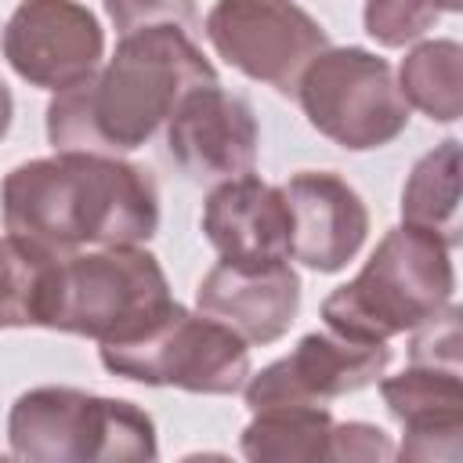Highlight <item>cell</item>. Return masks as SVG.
Masks as SVG:
<instances>
[{
    "label": "cell",
    "instance_id": "cell-1",
    "mask_svg": "<svg viewBox=\"0 0 463 463\" xmlns=\"http://www.w3.org/2000/svg\"><path fill=\"white\" fill-rule=\"evenodd\" d=\"M4 232L40 260L101 246H141L159 228L156 181L98 152H54L18 163L0 184Z\"/></svg>",
    "mask_w": 463,
    "mask_h": 463
},
{
    "label": "cell",
    "instance_id": "cell-2",
    "mask_svg": "<svg viewBox=\"0 0 463 463\" xmlns=\"http://www.w3.org/2000/svg\"><path fill=\"white\" fill-rule=\"evenodd\" d=\"M221 83L217 69L177 25L119 36L112 58L47 101L54 152L123 156L141 148L195 87Z\"/></svg>",
    "mask_w": 463,
    "mask_h": 463
},
{
    "label": "cell",
    "instance_id": "cell-3",
    "mask_svg": "<svg viewBox=\"0 0 463 463\" xmlns=\"http://www.w3.org/2000/svg\"><path fill=\"white\" fill-rule=\"evenodd\" d=\"M452 250L430 232L398 224L376 242L362 271L322 300V318L347 340L387 344L452 304Z\"/></svg>",
    "mask_w": 463,
    "mask_h": 463
},
{
    "label": "cell",
    "instance_id": "cell-4",
    "mask_svg": "<svg viewBox=\"0 0 463 463\" xmlns=\"http://www.w3.org/2000/svg\"><path fill=\"white\" fill-rule=\"evenodd\" d=\"M170 300L156 253L145 246H101L47 264L36 326L109 344L141 329Z\"/></svg>",
    "mask_w": 463,
    "mask_h": 463
},
{
    "label": "cell",
    "instance_id": "cell-5",
    "mask_svg": "<svg viewBox=\"0 0 463 463\" xmlns=\"http://www.w3.org/2000/svg\"><path fill=\"white\" fill-rule=\"evenodd\" d=\"M11 456L33 463H123L156 459V423L127 398L80 387H33L7 412Z\"/></svg>",
    "mask_w": 463,
    "mask_h": 463
},
{
    "label": "cell",
    "instance_id": "cell-6",
    "mask_svg": "<svg viewBox=\"0 0 463 463\" xmlns=\"http://www.w3.org/2000/svg\"><path fill=\"white\" fill-rule=\"evenodd\" d=\"M98 354L112 376L188 394H235L250 376V344L177 300L163 304L141 329L98 344Z\"/></svg>",
    "mask_w": 463,
    "mask_h": 463
},
{
    "label": "cell",
    "instance_id": "cell-7",
    "mask_svg": "<svg viewBox=\"0 0 463 463\" xmlns=\"http://www.w3.org/2000/svg\"><path fill=\"white\" fill-rule=\"evenodd\" d=\"M293 94L307 123L347 152L383 148L409 127V101L398 90L394 69L365 47L318 51Z\"/></svg>",
    "mask_w": 463,
    "mask_h": 463
},
{
    "label": "cell",
    "instance_id": "cell-8",
    "mask_svg": "<svg viewBox=\"0 0 463 463\" xmlns=\"http://www.w3.org/2000/svg\"><path fill=\"white\" fill-rule=\"evenodd\" d=\"M203 33L246 80L293 94L307 61L329 47L326 29L293 0H217Z\"/></svg>",
    "mask_w": 463,
    "mask_h": 463
},
{
    "label": "cell",
    "instance_id": "cell-9",
    "mask_svg": "<svg viewBox=\"0 0 463 463\" xmlns=\"http://www.w3.org/2000/svg\"><path fill=\"white\" fill-rule=\"evenodd\" d=\"M391 365L387 344H362L340 333H307L297 347L260 373H250L242 383L246 409L271 405H329L333 398L373 387Z\"/></svg>",
    "mask_w": 463,
    "mask_h": 463
},
{
    "label": "cell",
    "instance_id": "cell-10",
    "mask_svg": "<svg viewBox=\"0 0 463 463\" xmlns=\"http://www.w3.org/2000/svg\"><path fill=\"white\" fill-rule=\"evenodd\" d=\"M0 51L29 87L58 94L101 65L105 33L80 0H22L0 33Z\"/></svg>",
    "mask_w": 463,
    "mask_h": 463
},
{
    "label": "cell",
    "instance_id": "cell-11",
    "mask_svg": "<svg viewBox=\"0 0 463 463\" xmlns=\"http://www.w3.org/2000/svg\"><path fill=\"white\" fill-rule=\"evenodd\" d=\"M257 119L253 109L221 90V83L195 87L181 98L174 116L166 119V152L199 184H221L257 166Z\"/></svg>",
    "mask_w": 463,
    "mask_h": 463
},
{
    "label": "cell",
    "instance_id": "cell-12",
    "mask_svg": "<svg viewBox=\"0 0 463 463\" xmlns=\"http://www.w3.org/2000/svg\"><path fill=\"white\" fill-rule=\"evenodd\" d=\"M195 307L213 322L228 326L250 347H264L282 340L297 322L300 275L289 268V260H217L195 286Z\"/></svg>",
    "mask_w": 463,
    "mask_h": 463
},
{
    "label": "cell",
    "instance_id": "cell-13",
    "mask_svg": "<svg viewBox=\"0 0 463 463\" xmlns=\"http://www.w3.org/2000/svg\"><path fill=\"white\" fill-rule=\"evenodd\" d=\"M289 206V257L318 275L344 271L365 235H369V210L362 195L333 170H300L282 184Z\"/></svg>",
    "mask_w": 463,
    "mask_h": 463
},
{
    "label": "cell",
    "instance_id": "cell-14",
    "mask_svg": "<svg viewBox=\"0 0 463 463\" xmlns=\"http://www.w3.org/2000/svg\"><path fill=\"white\" fill-rule=\"evenodd\" d=\"M380 398L402 423V459L456 463L463 452V380L456 369L405 365L394 376H380Z\"/></svg>",
    "mask_w": 463,
    "mask_h": 463
},
{
    "label": "cell",
    "instance_id": "cell-15",
    "mask_svg": "<svg viewBox=\"0 0 463 463\" xmlns=\"http://www.w3.org/2000/svg\"><path fill=\"white\" fill-rule=\"evenodd\" d=\"M203 235L221 260H289L293 224L282 184H268L257 174L213 184V192L203 203Z\"/></svg>",
    "mask_w": 463,
    "mask_h": 463
},
{
    "label": "cell",
    "instance_id": "cell-16",
    "mask_svg": "<svg viewBox=\"0 0 463 463\" xmlns=\"http://www.w3.org/2000/svg\"><path fill=\"white\" fill-rule=\"evenodd\" d=\"M402 224L438 235L449 250L459 246V141L445 137L416 159L402 188Z\"/></svg>",
    "mask_w": 463,
    "mask_h": 463
},
{
    "label": "cell",
    "instance_id": "cell-17",
    "mask_svg": "<svg viewBox=\"0 0 463 463\" xmlns=\"http://www.w3.org/2000/svg\"><path fill=\"white\" fill-rule=\"evenodd\" d=\"M333 412L326 405H271L246 423L239 449L253 463H315L326 459Z\"/></svg>",
    "mask_w": 463,
    "mask_h": 463
},
{
    "label": "cell",
    "instance_id": "cell-18",
    "mask_svg": "<svg viewBox=\"0 0 463 463\" xmlns=\"http://www.w3.org/2000/svg\"><path fill=\"white\" fill-rule=\"evenodd\" d=\"M398 90L409 109L434 123H456L463 112V47L456 40H423L398 65Z\"/></svg>",
    "mask_w": 463,
    "mask_h": 463
},
{
    "label": "cell",
    "instance_id": "cell-19",
    "mask_svg": "<svg viewBox=\"0 0 463 463\" xmlns=\"http://www.w3.org/2000/svg\"><path fill=\"white\" fill-rule=\"evenodd\" d=\"M47 264L51 260L33 257L11 235H0V329L36 326Z\"/></svg>",
    "mask_w": 463,
    "mask_h": 463
},
{
    "label": "cell",
    "instance_id": "cell-20",
    "mask_svg": "<svg viewBox=\"0 0 463 463\" xmlns=\"http://www.w3.org/2000/svg\"><path fill=\"white\" fill-rule=\"evenodd\" d=\"M441 18L434 0H365L362 22L380 47H405Z\"/></svg>",
    "mask_w": 463,
    "mask_h": 463
},
{
    "label": "cell",
    "instance_id": "cell-21",
    "mask_svg": "<svg viewBox=\"0 0 463 463\" xmlns=\"http://www.w3.org/2000/svg\"><path fill=\"white\" fill-rule=\"evenodd\" d=\"M459 307L445 304L434 318L412 329L409 340V362L412 365H438V369H456L459 373Z\"/></svg>",
    "mask_w": 463,
    "mask_h": 463
},
{
    "label": "cell",
    "instance_id": "cell-22",
    "mask_svg": "<svg viewBox=\"0 0 463 463\" xmlns=\"http://www.w3.org/2000/svg\"><path fill=\"white\" fill-rule=\"evenodd\" d=\"M105 14L112 18L119 36L152 25H177L188 33L199 18L195 0H105Z\"/></svg>",
    "mask_w": 463,
    "mask_h": 463
},
{
    "label": "cell",
    "instance_id": "cell-23",
    "mask_svg": "<svg viewBox=\"0 0 463 463\" xmlns=\"http://www.w3.org/2000/svg\"><path fill=\"white\" fill-rule=\"evenodd\" d=\"M326 459H336V463H387V459H394V441L376 423H362V420L336 423L333 420V430H329V441H326Z\"/></svg>",
    "mask_w": 463,
    "mask_h": 463
},
{
    "label": "cell",
    "instance_id": "cell-24",
    "mask_svg": "<svg viewBox=\"0 0 463 463\" xmlns=\"http://www.w3.org/2000/svg\"><path fill=\"white\" fill-rule=\"evenodd\" d=\"M11 119H14V98H11V90H7L4 80H0V137L7 134Z\"/></svg>",
    "mask_w": 463,
    "mask_h": 463
},
{
    "label": "cell",
    "instance_id": "cell-25",
    "mask_svg": "<svg viewBox=\"0 0 463 463\" xmlns=\"http://www.w3.org/2000/svg\"><path fill=\"white\" fill-rule=\"evenodd\" d=\"M434 4H438V11H452V14L463 11V0H434Z\"/></svg>",
    "mask_w": 463,
    "mask_h": 463
}]
</instances>
